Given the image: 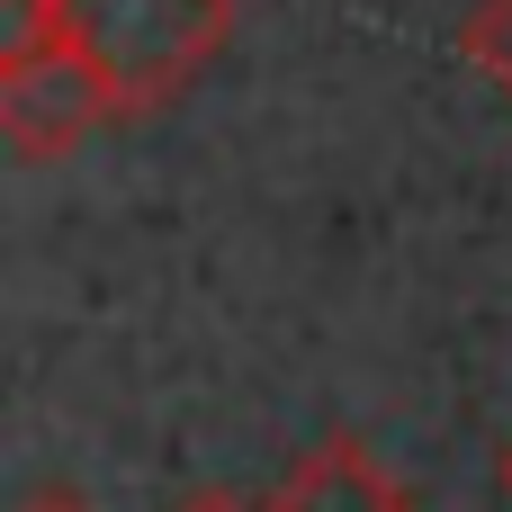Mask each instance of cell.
I'll return each instance as SVG.
<instances>
[{"instance_id":"obj_1","label":"cell","mask_w":512,"mask_h":512,"mask_svg":"<svg viewBox=\"0 0 512 512\" xmlns=\"http://www.w3.org/2000/svg\"><path fill=\"white\" fill-rule=\"evenodd\" d=\"M54 18H63V54L99 72L126 126L198 81V63L234 27V0H54Z\"/></svg>"},{"instance_id":"obj_2","label":"cell","mask_w":512,"mask_h":512,"mask_svg":"<svg viewBox=\"0 0 512 512\" xmlns=\"http://www.w3.org/2000/svg\"><path fill=\"white\" fill-rule=\"evenodd\" d=\"M99 126H117V99L99 90V72L81 54H45V63H9L0 72V135H9L18 162L72 153Z\"/></svg>"},{"instance_id":"obj_3","label":"cell","mask_w":512,"mask_h":512,"mask_svg":"<svg viewBox=\"0 0 512 512\" xmlns=\"http://www.w3.org/2000/svg\"><path fill=\"white\" fill-rule=\"evenodd\" d=\"M270 512H405V477H396L369 441L333 432V441H315V450L270 486Z\"/></svg>"},{"instance_id":"obj_4","label":"cell","mask_w":512,"mask_h":512,"mask_svg":"<svg viewBox=\"0 0 512 512\" xmlns=\"http://www.w3.org/2000/svg\"><path fill=\"white\" fill-rule=\"evenodd\" d=\"M459 54L512 99V0H468V18H459Z\"/></svg>"},{"instance_id":"obj_5","label":"cell","mask_w":512,"mask_h":512,"mask_svg":"<svg viewBox=\"0 0 512 512\" xmlns=\"http://www.w3.org/2000/svg\"><path fill=\"white\" fill-rule=\"evenodd\" d=\"M18 512H90V504H81L72 486H45V495H27V504H18Z\"/></svg>"},{"instance_id":"obj_6","label":"cell","mask_w":512,"mask_h":512,"mask_svg":"<svg viewBox=\"0 0 512 512\" xmlns=\"http://www.w3.org/2000/svg\"><path fill=\"white\" fill-rule=\"evenodd\" d=\"M180 512H252V504H234V495H216V486H207V495H189Z\"/></svg>"},{"instance_id":"obj_7","label":"cell","mask_w":512,"mask_h":512,"mask_svg":"<svg viewBox=\"0 0 512 512\" xmlns=\"http://www.w3.org/2000/svg\"><path fill=\"white\" fill-rule=\"evenodd\" d=\"M504 486H512V459H504Z\"/></svg>"}]
</instances>
